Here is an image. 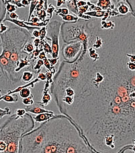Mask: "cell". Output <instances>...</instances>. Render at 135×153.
Here are the masks:
<instances>
[{
    "instance_id": "cell-17",
    "label": "cell",
    "mask_w": 135,
    "mask_h": 153,
    "mask_svg": "<svg viewBox=\"0 0 135 153\" xmlns=\"http://www.w3.org/2000/svg\"><path fill=\"white\" fill-rule=\"evenodd\" d=\"M100 28L101 30H112L116 28V24L114 21H101L100 22Z\"/></svg>"
},
{
    "instance_id": "cell-1",
    "label": "cell",
    "mask_w": 135,
    "mask_h": 153,
    "mask_svg": "<svg viewBox=\"0 0 135 153\" xmlns=\"http://www.w3.org/2000/svg\"><path fill=\"white\" fill-rule=\"evenodd\" d=\"M126 37L109 42L97 61L84 53L72 105L59 111L96 153L135 146V71L126 63Z\"/></svg>"
},
{
    "instance_id": "cell-36",
    "label": "cell",
    "mask_w": 135,
    "mask_h": 153,
    "mask_svg": "<svg viewBox=\"0 0 135 153\" xmlns=\"http://www.w3.org/2000/svg\"><path fill=\"white\" fill-rule=\"evenodd\" d=\"M26 114V111L24 108H19L16 110L15 114L18 117H21L24 116Z\"/></svg>"
},
{
    "instance_id": "cell-32",
    "label": "cell",
    "mask_w": 135,
    "mask_h": 153,
    "mask_svg": "<svg viewBox=\"0 0 135 153\" xmlns=\"http://www.w3.org/2000/svg\"><path fill=\"white\" fill-rule=\"evenodd\" d=\"M55 13L56 15L58 16L59 14H63V15H68L69 13V11L68 10L67 7H59L55 10Z\"/></svg>"
},
{
    "instance_id": "cell-45",
    "label": "cell",
    "mask_w": 135,
    "mask_h": 153,
    "mask_svg": "<svg viewBox=\"0 0 135 153\" xmlns=\"http://www.w3.org/2000/svg\"><path fill=\"white\" fill-rule=\"evenodd\" d=\"M126 56L128 57L129 59V61L131 62H134L135 63V55L134 53L133 54H129V53H126Z\"/></svg>"
},
{
    "instance_id": "cell-42",
    "label": "cell",
    "mask_w": 135,
    "mask_h": 153,
    "mask_svg": "<svg viewBox=\"0 0 135 153\" xmlns=\"http://www.w3.org/2000/svg\"><path fill=\"white\" fill-rule=\"evenodd\" d=\"M59 58H58V59H53V58L48 59V61L49 62V63H50L51 67H54L55 65H57L58 61H59Z\"/></svg>"
},
{
    "instance_id": "cell-40",
    "label": "cell",
    "mask_w": 135,
    "mask_h": 153,
    "mask_svg": "<svg viewBox=\"0 0 135 153\" xmlns=\"http://www.w3.org/2000/svg\"><path fill=\"white\" fill-rule=\"evenodd\" d=\"M8 17H9V18L11 19V20H19V16L16 12L8 13Z\"/></svg>"
},
{
    "instance_id": "cell-31",
    "label": "cell",
    "mask_w": 135,
    "mask_h": 153,
    "mask_svg": "<svg viewBox=\"0 0 135 153\" xmlns=\"http://www.w3.org/2000/svg\"><path fill=\"white\" fill-rule=\"evenodd\" d=\"M55 10H56V8H55V7L53 4H49L48 5H47V9L46 10V12L47 14H48L49 19H50V20H51L52 18H53V12H55Z\"/></svg>"
},
{
    "instance_id": "cell-27",
    "label": "cell",
    "mask_w": 135,
    "mask_h": 153,
    "mask_svg": "<svg viewBox=\"0 0 135 153\" xmlns=\"http://www.w3.org/2000/svg\"><path fill=\"white\" fill-rule=\"evenodd\" d=\"M35 14L36 17H37L40 22H43L46 20V16H47V13H46V11L45 10H43L40 11V12H34L33 15Z\"/></svg>"
},
{
    "instance_id": "cell-51",
    "label": "cell",
    "mask_w": 135,
    "mask_h": 153,
    "mask_svg": "<svg viewBox=\"0 0 135 153\" xmlns=\"http://www.w3.org/2000/svg\"><path fill=\"white\" fill-rule=\"evenodd\" d=\"M49 88H50V83L48 81H45V87H44L43 91H48V90H49Z\"/></svg>"
},
{
    "instance_id": "cell-34",
    "label": "cell",
    "mask_w": 135,
    "mask_h": 153,
    "mask_svg": "<svg viewBox=\"0 0 135 153\" xmlns=\"http://www.w3.org/2000/svg\"><path fill=\"white\" fill-rule=\"evenodd\" d=\"M8 2L13 5H16V7H18V8L26 7L25 6H24V5L21 4V0H8Z\"/></svg>"
},
{
    "instance_id": "cell-23",
    "label": "cell",
    "mask_w": 135,
    "mask_h": 153,
    "mask_svg": "<svg viewBox=\"0 0 135 153\" xmlns=\"http://www.w3.org/2000/svg\"><path fill=\"white\" fill-rule=\"evenodd\" d=\"M33 40H31L28 42L23 48V52L28 54H30L34 51V47L33 45Z\"/></svg>"
},
{
    "instance_id": "cell-13",
    "label": "cell",
    "mask_w": 135,
    "mask_h": 153,
    "mask_svg": "<svg viewBox=\"0 0 135 153\" xmlns=\"http://www.w3.org/2000/svg\"><path fill=\"white\" fill-rule=\"evenodd\" d=\"M87 55L93 62L97 61L100 59V54H99L98 52L95 49L92 48V46L88 48L87 49Z\"/></svg>"
},
{
    "instance_id": "cell-43",
    "label": "cell",
    "mask_w": 135,
    "mask_h": 153,
    "mask_svg": "<svg viewBox=\"0 0 135 153\" xmlns=\"http://www.w3.org/2000/svg\"><path fill=\"white\" fill-rule=\"evenodd\" d=\"M126 65H127L128 69L130 71H135V63L134 62H131L130 61H128V62H127V63H126Z\"/></svg>"
},
{
    "instance_id": "cell-35",
    "label": "cell",
    "mask_w": 135,
    "mask_h": 153,
    "mask_svg": "<svg viewBox=\"0 0 135 153\" xmlns=\"http://www.w3.org/2000/svg\"><path fill=\"white\" fill-rule=\"evenodd\" d=\"M39 31H40V37H39L40 40H43L44 39H45L46 37V26L41 28Z\"/></svg>"
},
{
    "instance_id": "cell-47",
    "label": "cell",
    "mask_w": 135,
    "mask_h": 153,
    "mask_svg": "<svg viewBox=\"0 0 135 153\" xmlns=\"http://www.w3.org/2000/svg\"><path fill=\"white\" fill-rule=\"evenodd\" d=\"M33 45H34V47L36 48H38V46L40 45V38H34L33 40Z\"/></svg>"
},
{
    "instance_id": "cell-24",
    "label": "cell",
    "mask_w": 135,
    "mask_h": 153,
    "mask_svg": "<svg viewBox=\"0 0 135 153\" xmlns=\"http://www.w3.org/2000/svg\"><path fill=\"white\" fill-rule=\"evenodd\" d=\"M104 13H105V12H104V11H99V12L92 11V12H87V13H85V14L86 16H89L92 18H102L104 15Z\"/></svg>"
},
{
    "instance_id": "cell-52",
    "label": "cell",
    "mask_w": 135,
    "mask_h": 153,
    "mask_svg": "<svg viewBox=\"0 0 135 153\" xmlns=\"http://www.w3.org/2000/svg\"><path fill=\"white\" fill-rule=\"evenodd\" d=\"M57 6V7H60L63 4H65V0H57L56 1Z\"/></svg>"
},
{
    "instance_id": "cell-44",
    "label": "cell",
    "mask_w": 135,
    "mask_h": 153,
    "mask_svg": "<svg viewBox=\"0 0 135 153\" xmlns=\"http://www.w3.org/2000/svg\"><path fill=\"white\" fill-rule=\"evenodd\" d=\"M40 30H34L32 32V36L34 38H39L40 37Z\"/></svg>"
},
{
    "instance_id": "cell-7",
    "label": "cell",
    "mask_w": 135,
    "mask_h": 153,
    "mask_svg": "<svg viewBox=\"0 0 135 153\" xmlns=\"http://www.w3.org/2000/svg\"><path fill=\"white\" fill-rule=\"evenodd\" d=\"M83 48L81 42L79 40L72 41L64 44L61 48L62 56L64 61L67 62H72L79 56Z\"/></svg>"
},
{
    "instance_id": "cell-16",
    "label": "cell",
    "mask_w": 135,
    "mask_h": 153,
    "mask_svg": "<svg viewBox=\"0 0 135 153\" xmlns=\"http://www.w3.org/2000/svg\"><path fill=\"white\" fill-rule=\"evenodd\" d=\"M34 73L33 72L30 71H25L23 72L22 75L21 79L23 82L29 83V82L32 81V79H34Z\"/></svg>"
},
{
    "instance_id": "cell-6",
    "label": "cell",
    "mask_w": 135,
    "mask_h": 153,
    "mask_svg": "<svg viewBox=\"0 0 135 153\" xmlns=\"http://www.w3.org/2000/svg\"><path fill=\"white\" fill-rule=\"evenodd\" d=\"M61 24V22L59 20H53L49 22L46 26V37L45 39L51 41V56L53 59L59 58V37Z\"/></svg>"
},
{
    "instance_id": "cell-38",
    "label": "cell",
    "mask_w": 135,
    "mask_h": 153,
    "mask_svg": "<svg viewBox=\"0 0 135 153\" xmlns=\"http://www.w3.org/2000/svg\"><path fill=\"white\" fill-rule=\"evenodd\" d=\"M45 76H46V81H48L50 84L53 83V75L52 74L51 72L48 71H46V73H45Z\"/></svg>"
},
{
    "instance_id": "cell-22",
    "label": "cell",
    "mask_w": 135,
    "mask_h": 153,
    "mask_svg": "<svg viewBox=\"0 0 135 153\" xmlns=\"http://www.w3.org/2000/svg\"><path fill=\"white\" fill-rule=\"evenodd\" d=\"M39 1L38 0H34V1H30V8H29V15H28V18L27 20V22H29L30 18H31L32 16L33 15V13L34 12L35 10V7L37 6V5L38 4Z\"/></svg>"
},
{
    "instance_id": "cell-10",
    "label": "cell",
    "mask_w": 135,
    "mask_h": 153,
    "mask_svg": "<svg viewBox=\"0 0 135 153\" xmlns=\"http://www.w3.org/2000/svg\"><path fill=\"white\" fill-rule=\"evenodd\" d=\"M65 4L67 5V9L69 11L73 13V15L76 16H79L78 7L77 6V0H65Z\"/></svg>"
},
{
    "instance_id": "cell-53",
    "label": "cell",
    "mask_w": 135,
    "mask_h": 153,
    "mask_svg": "<svg viewBox=\"0 0 135 153\" xmlns=\"http://www.w3.org/2000/svg\"><path fill=\"white\" fill-rule=\"evenodd\" d=\"M21 4H22L24 6L26 7L27 5H30V1H28V0H21Z\"/></svg>"
},
{
    "instance_id": "cell-18",
    "label": "cell",
    "mask_w": 135,
    "mask_h": 153,
    "mask_svg": "<svg viewBox=\"0 0 135 153\" xmlns=\"http://www.w3.org/2000/svg\"><path fill=\"white\" fill-rule=\"evenodd\" d=\"M40 45L42 46L43 51L45 52L46 54H48V55H51L52 54V48L51 46L49 45L47 40L46 39H44L43 40H40Z\"/></svg>"
},
{
    "instance_id": "cell-39",
    "label": "cell",
    "mask_w": 135,
    "mask_h": 153,
    "mask_svg": "<svg viewBox=\"0 0 135 153\" xmlns=\"http://www.w3.org/2000/svg\"><path fill=\"white\" fill-rule=\"evenodd\" d=\"M120 153H135V146L125 148Z\"/></svg>"
},
{
    "instance_id": "cell-11",
    "label": "cell",
    "mask_w": 135,
    "mask_h": 153,
    "mask_svg": "<svg viewBox=\"0 0 135 153\" xmlns=\"http://www.w3.org/2000/svg\"><path fill=\"white\" fill-rule=\"evenodd\" d=\"M112 4V0H98L95 5L100 7L101 10L106 12V11L110 10Z\"/></svg>"
},
{
    "instance_id": "cell-14",
    "label": "cell",
    "mask_w": 135,
    "mask_h": 153,
    "mask_svg": "<svg viewBox=\"0 0 135 153\" xmlns=\"http://www.w3.org/2000/svg\"><path fill=\"white\" fill-rule=\"evenodd\" d=\"M48 91L49 90H48V91H43V97H42V100L40 101V103L43 106L48 105L49 103H50L51 101L52 100L51 95L50 94H49Z\"/></svg>"
},
{
    "instance_id": "cell-3",
    "label": "cell",
    "mask_w": 135,
    "mask_h": 153,
    "mask_svg": "<svg viewBox=\"0 0 135 153\" xmlns=\"http://www.w3.org/2000/svg\"><path fill=\"white\" fill-rule=\"evenodd\" d=\"M34 40L26 30L13 26L0 34V77H3L10 85H13L21 80L22 75L16 73L20 60L27 55L23 48L28 41Z\"/></svg>"
},
{
    "instance_id": "cell-46",
    "label": "cell",
    "mask_w": 135,
    "mask_h": 153,
    "mask_svg": "<svg viewBox=\"0 0 135 153\" xmlns=\"http://www.w3.org/2000/svg\"><path fill=\"white\" fill-rule=\"evenodd\" d=\"M87 5V1H84V0H77V6L78 7H80L84 5Z\"/></svg>"
},
{
    "instance_id": "cell-21",
    "label": "cell",
    "mask_w": 135,
    "mask_h": 153,
    "mask_svg": "<svg viewBox=\"0 0 135 153\" xmlns=\"http://www.w3.org/2000/svg\"><path fill=\"white\" fill-rule=\"evenodd\" d=\"M6 10H5V4L4 0H0V24L2 23L6 15Z\"/></svg>"
},
{
    "instance_id": "cell-37",
    "label": "cell",
    "mask_w": 135,
    "mask_h": 153,
    "mask_svg": "<svg viewBox=\"0 0 135 153\" xmlns=\"http://www.w3.org/2000/svg\"><path fill=\"white\" fill-rule=\"evenodd\" d=\"M88 10H89V6H88L87 5H84V6H82L80 7H78L79 16L81 14H85V13H87L88 12Z\"/></svg>"
},
{
    "instance_id": "cell-8",
    "label": "cell",
    "mask_w": 135,
    "mask_h": 153,
    "mask_svg": "<svg viewBox=\"0 0 135 153\" xmlns=\"http://www.w3.org/2000/svg\"><path fill=\"white\" fill-rule=\"evenodd\" d=\"M45 106H43L42 104H41L40 102H37V101H34V104L28 106V107H26L25 109V110L26 111V113H32V114H43V113H49L51 112V110H45L44 108Z\"/></svg>"
},
{
    "instance_id": "cell-28",
    "label": "cell",
    "mask_w": 135,
    "mask_h": 153,
    "mask_svg": "<svg viewBox=\"0 0 135 153\" xmlns=\"http://www.w3.org/2000/svg\"><path fill=\"white\" fill-rule=\"evenodd\" d=\"M33 98H34V95H33V94H32L28 97L22 99V103L24 105H27V106L32 105L34 104V100H33Z\"/></svg>"
},
{
    "instance_id": "cell-4",
    "label": "cell",
    "mask_w": 135,
    "mask_h": 153,
    "mask_svg": "<svg viewBox=\"0 0 135 153\" xmlns=\"http://www.w3.org/2000/svg\"><path fill=\"white\" fill-rule=\"evenodd\" d=\"M35 127L33 117L28 113L18 117L14 114L0 125V153H19L22 136Z\"/></svg>"
},
{
    "instance_id": "cell-41",
    "label": "cell",
    "mask_w": 135,
    "mask_h": 153,
    "mask_svg": "<svg viewBox=\"0 0 135 153\" xmlns=\"http://www.w3.org/2000/svg\"><path fill=\"white\" fill-rule=\"evenodd\" d=\"M8 26L5 25L4 23H1L0 24V34L4 33L5 32H6L7 30H8Z\"/></svg>"
},
{
    "instance_id": "cell-2",
    "label": "cell",
    "mask_w": 135,
    "mask_h": 153,
    "mask_svg": "<svg viewBox=\"0 0 135 153\" xmlns=\"http://www.w3.org/2000/svg\"><path fill=\"white\" fill-rule=\"evenodd\" d=\"M19 153L96 152L69 119L63 114H55L22 136Z\"/></svg>"
},
{
    "instance_id": "cell-30",
    "label": "cell",
    "mask_w": 135,
    "mask_h": 153,
    "mask_svg": "<svg viewBox=\"0 0 135 153\" xmlns=\"http://www.w3.org/2000/svg\"><path fill=\"white\" fill-rule=\"evenodd\" d=\"M12 114V110L9 107H5L4 109L0 108V119L5 116H10Z\"/></svg>"
},
{
    "instance_id": "cell-15",
    "label": "cell",
    "mask_w": 135,
    "mask_h": 153,
    "mask_svg": "<svg viewBox=\"0 0 135 153\" xmlns=\"http://www.w3.org/2000/svg\"><path fill=\"white\" fill-rule=\"evenodd\" d=\"M58 16L61 17L63 21H64V22H75L79 20V18L78 16H76L73 14H69L68 15H63V14H59Z\"/></svg>"
},
{
    "instance_id": "cell-9",
    "label": "cell",
    "mask_w": 135,
    "mask_h": 153,
    "mask_svg": "<svg viewBox=\"0 0 135 153\" xmlns=\"http://www.w3.org/2000/svg\"><path fill=\"white\" fill-rule=\"evenodd\" d=\"M55 116V114L53 111H51L49 113H43L38 114L35 117H33V120L35 123H43L48 121L52 117Z\"/></svg>"
},
{
    "instance_id": "cell-49",
    "label": "cell",
    "mask_w": 135,
    "mask_h": 153,
    "mask_svg": "<svg viewBox=\"0 0 135 153\" xmlns=\"http://www.w3.org/2000/svg\"><path fill=\"white\" fill-rule=\"evenodd\" d=\"M37 78L39 79L41 81H46V76H45V73H40L38 75Z\"/></svg>"
},
{
    "instance_id": "cell-29",
    "label": "cell",
    "mask_w": 135,
    "mask_h": 153,
    "mask_svg": "<svg viewBox=\"0 0 135 153\" xmlns=\"http://www.w3.org/2000/svg\"><path fill=\"white\" fill-rule=\"evenodd\" d=\"M19 94H20V96L22 97V99H24V98L28 97L30 95L32 94L31 91L29 89V87H26V88H24L21 90V91L19 92Z\"/></svg>"
},
{
    "instance_id": "cell-5",
    "label": "cell",
    "mask_w": 135,
    "mask_h": 153,
    "mask_svg": "<svg viewBox=\"0 0 135 153\" xmlns=\"http://www.w3.org/2000/svg\"><path fill=\"white\" fill-rule=\"evenodd\" d=\"M97 34V28L93 23L82 19L75 22H63L60 29V34L65 44L79 40L88 47L92 46Z\"/></svg>"
},
{
    "instance_id": "cell-33",
    "label": "cell",
    "mask_w": 135,
    "mask_h": 153,
    "mask_svg": "<svg viewBox=\"0 0 135 153\" xmlns=\"http://www.w3.org/2000/svg\"><path fill=\"white\" fill-rule=\"evenodd\" d=\"M43 10H45V1L44 0H39V2L35 7L34 12H40Z\"/></svg>"
},
{
    "instance_id": "cell-48",
    "label": "cell",
    "mask_w": 135,
    "mask_h": 153,
    "mask_svg": "<svg viewBox=\"0 0 135 153\" xmlns=\"http://www.w3.org/2000/svg\"><path fill=\"white\" fill-rule=\"evenodd\" d=\"M31 22V23H34V24H36V23H39V22H41L40 20L38 19L37 17H36V16H34V15H32L31 18H30V22Z\"/></svg>"
},
{
    "instance_id": "cell-26",
    "label": "cell",
    "mask_w": 135,
    "mask_h": 153,
    "mask_svg": "<svg viewBox=\"0 0 135 153\" xmlns=\"http://www.w3.org/2000/svg\"><path fill=\"white\" fill-rule=\"evenodd\" d=\"M43 62H44V66H45L46 69H47L48 71L51 72L52 74L53 75L55 74V73H56V69H55L54 67H51L50 63H49V62L48 61V58L47 57H46L45 59L43 60Z\"/></svg>"
},
{
    "instance_id": "cell-19",
    "label": "cell",
    "mask_w": 135,
    "mask_h": 153,
    "mask_svg": "<svg viewBox=\"0 0 135 153\" xmlns=\"http://www.w3.org/2000/svg\"><path fill=\"white\" fill-rule=\"evenodd\" d=\"M43 66H44V62L43 60L38 59L37 62H36L35 65L31 68V69L34 71L33 73H34V74L38 75L40 73L41 70H42Z\"/></svg>"
},
{
    "instance_id": "cell-12",
    "label": "cell",
    "mask_w": 135,
    "mask_h": 153,
    "mask_svg": "<svg viewBox=\"0 0 135 153\" xmlns=\"http://www.w3.org/2000/svg\"><path fill=\"white\" fill-rule=\"evenodd\" d=\"M18 100V95L16 94L12 95H4L0 97V101L3 100L7 103H16Z\"/></svg>"
},
{
    "instance_id": "cell-50",
    "label": "cell",
    "mask_w": 135,
    "mask_h": 153,
    "mask_svg": "<svg viewBox=\"0 0 135 153\" xmlns=\"http://www.w3.org/2000/svg\"><path fill=\"white\" fill-rule=\"evenodd\" d=\"M46 57V54H45V52L43 51V52H41V53H40L39 56H38V59L43 60V59H45Z\"/></svg>"
},
{
    "instance_id": "cell-20",
    "label": "cell",
    "mask_w": 135,
    "mask_h": 153,
    "mask_svg": "<svg viewBox=\"0 0 135 153\" xmlns=\"http://www.w3.org/2000/svg\"><path fill=\"white\" fill-rule=\"evenodd\" d=\"M104 45V39L97 34L95 36V42L93 43L92 47L94 49H100Z\"/></svg>"
},
{
    "instance_id": "cell-25",
    "label": "cell",
    "mask_w": 135,
    "mask_h": 153,
    "mask_svg": "<svg viewBox=\"0 0 135 153\" xmlns=\"http://www.w3.org/2000/svg\"><path fill=\"white\" fill-rule=\"evenodd\" d=\"M4 2L5 4V10H6V12L8 13L15 12L17 10V7H16V5L8 2V0H4Z\"/></svg>"
}]
</instances>
